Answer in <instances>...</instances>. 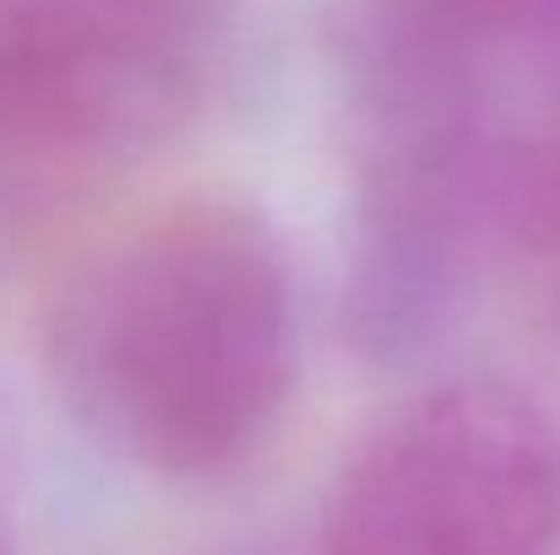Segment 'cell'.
<instances>
[{
	"instance_id": "obj_1",
	"label": "cell",
	"mask_w": 560,
	"mask_h": 555,
	"mask_svg": "<svg viewBox=\"0 0 560 555\" xmlns=\"http://www.w3.org/2000/svg\"><path fill=\"white\" fill-rule=\"evenodd\" d=\"M354 142L349 294L402 327L468 316L560 153V0H338Z\"/></svg>"
},
{
	"instance_id": "obj_2",
	"label": "cell",
	"mask_w": 560,
	"mask_h": 555,
	"mask_svg": "<svg viewBox=\"0 0 560 555\" xmlns=\"http://www.w3.org/2000/svg\"><path fill=\"white\" fill-rule=\"evenodd\" d=\"M300 360L294 256L234 196H186L115 229L44 316V370L71 425L180 485L245 469L278 436Z\"/></svg>"
},
{
	"instance_id": "obj_3",
	"label": "cell",
	"mask_w": 560,
	"mask_h": 555,
	"mask_svg": "<svg viewBox=\"0 0 560 555\" xmlns=\"http://www.w3.org/2000/svg\"><path fill=\"white\" fill-rule=\"evenodd\" d=\"M212 77L207 0H0V218L159 159Z\"/></svg>"
},
{
	"instance_id": "obj_4",
	"label": "cell",
	"mask_w": 560,
	"mask_h": 555,
	"mask_svg": "<svg viewBox=\"0 0 560 555\" xmlns=\"http://www.w3.org/2000/svg\"><path fill=\"white\" fill-rule=\"evenodd\" d=\"M560 425L490 375H452L392 414L332 479L311 555H556Z\"/></svg>"
},
{
	"instance_id": "obj_5",
	"label": "cell",
	"mask_w": 560,
	"mask_h": 555,
	"mask_svg": "<svg viewBox=\"0 0 560 555\" xmlns=\"http://www.w3.org/2000/svg\"><path fill=\"white\" fill-rule=\"evenodd\" d=\"M512 251L539 273L545 300H550V316H556V327H560V153L550 164H539V175L523 190Z\"/></svg>"
},
{
	"instance_id": "obj_6",
	"label": "cell",
	"mask_w": 560,
	"mask_h": 555,
	"mask_svg": "<svg viewBox=\"0 0 560 555\" xmlns=\"http://www.w3.org/2000/svg\"><path fill=\"white\" fill-rule=\"evenodd\" d=\"M0 555H5V540H0Z\"/></svg>"
}]
</instances>
